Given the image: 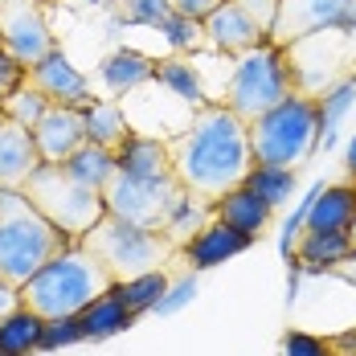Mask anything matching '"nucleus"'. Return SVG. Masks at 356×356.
I'll use <instances>...</instances> for the list:
<instances>
[{"label":"nucleus","mask_w":356,"mask_h":356,"mask_svg":"<svg viewBox=\"0 0 356 356\" xmlns=\"http://www.w3.org/2000/svg\"><path fill=\"white\" fill-rule=\"evenodd\" d=\"M25 197H29L70 242H82V238L107 217L103 188L82 184L66 164H41L33 177L25 180Z\"/></svg>","instance_id":"nucleus-6"},{"label":"nucleus","mask_w":356,"mask_h":356,"mask_svg":"<svg viewBox=\"0 0 356 356\" xmlns=\"http://www.w3.org/2000/svg\"><path fill=\"white\" fill-rule=\"evenodd\" d=\"M0 123H4V111H0Z\"/></svg>","instance_id":"nucleus-42"},{"label":"nucleus","mask_w":356,"mask_h":356,"mask_svg":"<svg viewBox=\"0 0 356 356\" xmlns=\"http://www.w3.org/2000/svg\"><path fill=\"white\" fill-rule=\"evenodd\" d=\"M209 221H213V205H209V201H201V197H193V193H184V201L172 209V217L164 221V229H160V234H164L177 250H184L197 234H201V229H205V225H209Z\"/></svg>","instance_id":"nucleus-25"},{"label":"nucleus","mask_w":356,"mask_h":356,"mask_svg":"<svg viewBox=\"0 0 356 356\" xmlns=\"http://www.w3.org/2000/svg\"><path fill=\"white\" fill-rule=\"evenodd\" d=\"M156 82L160 86H168L177 99H184L193 111H201L205 103H213L209 99V90H205V78L197 70V62L188 58V54H172V58H160L156 62Z\"/></svg>","instance_id":"nucleus-21"},{"label":"nucleus","mask_w":356,"mask_h":356,"mask_svg":"<svg viewBox=\"0 0 356 356\" xmlns=\"http://www.w3.org/2000/svg\"><path fill=\"white\" fill-rule=\"evenodd\" d=\"M225 0H172V8L184 13V17H193V21H205L209 13H217Z\"/></svg>","instance_id":"nucleus-36"},{"label":"nucleus","mask_w":356,"mask_h":356,"mask_svg":"<svg viewBox=\"0 0 356 356\" xmlns=\"http://www.w3.org/2000/svg\"><path fill=\"white\" fill-rule=\"evenodd\" d=\"M0 356H8V353H0Z\"/></svg>","instance_id":"nucleus-43"},{"label":"nucleus","mask_w":356,"mask_h":356,"mask_svg":"<svg viewBox=\"0 0 356 356\" xmlns=\"http://www.w3.org/2000/svg\"><path fill=\"white\" fill-rule=\"evenodd\" d=\"M254 246V238L242 234V229H234V225H225V221H209L188 246H184V262L193 266V270H209L217 262H229V258H238L242 250Z\"/></svg>","instance_id":"nucleus-15"},{"label":"nucleus","mask_w":356,"mask_h":356,"mask_svg":"<svg viewBox=\"0 0 356 356\" xmlns=\"http://www.w3.org/2000/svg\"><path fill=\"white\" fill-rule=\"evenodd\" d=\"M184 184L177 177L164 180H143L131 172H115L103 188V201H107V213L119 221H131L143 229H164V221L172 217L180 201H184Z\"/></svg>","instance_id":"nucleus-8"},{"label":"nucleus","mask_w":356,"mask_h":356,"mask_svg":"<svg viewBox=\"0 0 356 356\" xmlns=\"http://www.w3.org/2000/svg\"><path fill=\"white\" fill-rule=\"evenodd\" d=\"M283 356H336L327 336H312V332H286Z\"/></svg>","instance_id":"nucleus-33"},{"label":"nucleus","mask_w":356,"mask_h":356,"mask_svg":"<svg viewBox=\"0 0 356 356\" xmlns=\"http://www.w3.org/2000/svg\"><path fill=\"white\" fill-rule=\"evenodd\" d=\"M82 246L107 266V275L115 283L140 279V275H152V270H168V262H177L180 254L160 229H143V225L119 221L111 213L82 238Z\"/></svg>","instance_id":"nucleus-5"},{"label":"nucleus","mask_w":356,"mask_h":356,"mask_svg":"<svg viewBox=\"0 0 356 356\" xmlns=\"http://www.w3.org/2000/svg\"><path fill=\"white\" fill-rule=\"evenodd\" d=\"M168 286H172V275H168V270H152V275H140V279L115 283V295L127 303V312H131V316H143V312H152V307H160V303H164Z\"/></svg>","instance_id":"nucleus-26"},{"label":"nucleus","mask_w":356,"mask_h":356,"mask_svg":"<svg viewBox=\"0 0 356 356\" xmlns=\"http://www.w3.org/2000/svg\"><path fill=\"white\" fill-rule=\"evenodd\" d=\"M213 217L225 221V225H234V229H242V234H250V238H262L266 225H270V217H275V209L250 184H238L234 193H225L213 205Z\"/></svg>","instance_id":"nucleus-17"},{"label":"nucleus","mask_w":356,"mask_h":356,"mask_svg":"<svg viewBox=\"0 0 356 356\" xmlns=\"http://www.w3.org/2000/svg\"><path fill=\"white\" fill-rule=\"evenodd\" d=\"M356 221V184H332L320 188L312 209H307V225L303 229H323V234H348Z\"/></svg>","instance_id":"nucleus-19"},{"label":"nucleus","mask_w":356,"mask_h":356,"mask_svg":"<svg viewBox=\"0 0 356 356\" xmlns=\"http://www.w3.org/2000/svg\"><path fill=\"white\" fill-rule=\"evenodd\" d=\"M160 33H164V41H168L177 54L209 49V45H205V21H193V17H184V13H172V17L160 25Z\"/></svg>","instance_id":"nucleus-31"},{"label":"nucleus","mask_w":356,"mask_h":356,"mask_svg":"<svg viewBox=\"0 0 356 356\" xmlns=\"http://www.w3.org/2000/svg\"><path fill=\"white\" fill-rule=\"evenodd\" d=\"M172 13H177L172 0H119L115 4L119 25H152V29H160Z\"/></svg>","instance_id":"nucleus-30"},{"label":"nucleus","mask_w":356,"mask_h":356,"mask_svg":"<svg viewBox=\"0 0 356 356\" xmlns=\"http://www.w3.org/2000/svg\"><path fill=\"white\" fill-rule=\"evenodd\" d=\"M0 45L25 66L41 62L54 49V33L41 21L33 0H0Z\"/></svg>","instance_id":"nucleus-10"},{"label":"nucleus","mask_w":356,"mask_h":356,"mask_svg":"<svg viewBox=\"0 0 356 356\" xmlns=\"http://www.w3.org/2000/svg\"><path fill=\"white\" fill-rule=\"evenodd\" d=\"M33 143L41 152V164H66L74 152L86 143V115L82 107H66V103H49L33 127Z\"/></svg>","instance_id":"nucleus-12"},{"label":"nucleus","mask_w":356,"mask_h":356,"mask_svg":"<svg viewBox=\"0 0 356 356\" xmlns=\"http://www.w3.org/2000/svg\"><path fill=\"white\" fill-rule=\"evenodd\" d=\"M344 168H348V177H353V184H356V136L348 140V147H344Z\"/></svg>","instance_id":"nucleus-40"},{"label":"nucleus","mask_w":356,"mask_h":356,"mask_svg":"<svg viewBox=\"0 0 356 356\" xmlns=\"http://www.w3.org/2000/svg\"><path fill=\"white\" fill-rule=\"evenodd\" d=\"M246 184L258 193V197H266V205L270 209H279L286 205L291 197H295V188H299V177H295V168H275V164H254V172L246 177Z\"/></svg>","instance_id":"nucleus-28"},{"label":"nucleus","mask_w":356,"mask_h":356,"mask_svg":"<svg viewBox=\"0 0 356 356\" xmlns=\"http://www.w3.org/2000/svg\"><path fill=\"white\" fill-rule=\"evenodd\" d=\"M270 33L250 17L246 8H238L234 0H225L217 13L205 17V45L213 49V54H229V58H238V54H246V49H258V45H266Z\"/></svg>","instance_id":"nucleus-13"},{"label":"nucleus","mask_w":356,"mask_h":356,"mask_svg":"<svg viewBox=\"0 0 356 356\" xmlns=\"http://www.w3.org/2000/svg\"><path fill=\"white\" fill-rule=\"evenodd\" d=\"M327 275H332V279H340V283H348V286H356V246H353V254H348V258H340Z\"/></svg>","instance_id":"nucleus-37"},{"label":"nucleus","mask_w":356,"mask_h":356,"mask_svg":"<svg viewBox=\"0 0 356 356\" xmlns=\"http://www.w3.org/2000/svg\"><path fill=\"white\" fill-rule=\"evenodd\" d=\"M78 320H82V336H86V340H107V336H115V332L131 327L136 316L127 312V303H123V299L115 295V286H111L107 295H103V299H95Z\"/></svg>","instance_id":"nucleus-23"},{"label":"nucleus","mask_w":356,"mask_h":356,"mask_svg":"<svg viewBox=\"0 0 356 356\" xmlns=\"http://www.w3.org/2000/svg\"><path fill=\"white\" fill-rule=\"evenodd\" d=\"M17 307H21V291L0 279V316H8V312H17Z\"/></svg>","instance_id":"nucleus-39"},{"label":"nucleus","mask_w":356,"mask_h":356,"mask_svg":"<svg viewBox=\"0 0 356 356\" xmlns=\"http://www.w3.org/2000/svg\"><path fill=\"white\" fill-rule=\"evenodd\" d=\"M168 156H172V177L193 197L217 205L254 172L250 123L238 119L225 103H205L201 111H193L188 127L168 140Z\"/></svg>","instance_id":"nucleus-1"},{"label":"nucleus","mask_w":356,"mask_h":356,"mask_svg":"<svg viewBox=\"0 0 356 356\" xmlns=\"http://www.w3.org/2000/svg\"><path fill=\"white\" fill-rule=\"evenodd\" d=\"M286 95H295L291 86V70H286V54L279 45H258L234 58L229 82L221 90V103L234 111L238 119L254 123L258 115H266L270 107H279Z\"/></svg>","instance_id":"nucleus-7"},{"label":"nucleus","mask_w":356,"mask_h":356,"mask_svg":"<svg viewBox=\"0 0 356 356\" xmlns=\"http://www.w3.org/2000/svg\"><path fill=\"white\" fill-rule=\"evenodd\" d=\"M78 340H86V336H82V320H78V316L45 320V327H41V348H66V344H78Z\"/></svg>","instance_id":"nucleus-32"},{"label":"nucleus","mask_w":356,"mask_h":356,"mask_svg":"<svg viewBox=\"0 0 356 356\" xmlns=\"http://www.w3.org/2000/svg\"><path fill=\"white\" fill-rule=\"evenodd\" d=\"M356 29V0H279V17L270 25V45H295L312 33Z\"/></svg>","instance_id":"nucleus-9"},{"label":"nucleus","mask_w":356,"mask_h":356,"mask_svg":"<svg viewBox=\"0 0 356 356\" xmlns=\"http://www.w3.org/2000/svg\"><path fill=\"white\" fill-rule=\"evenodd\" d=\"M70 246V238L25 197V188H0V279L21 286Z\"/></svg>","instance_id":"nucleus-3"},{"label":"nucleus","mask_w":356,"mask_h":356,"mask_svg":"<svg viewBox=\"0 0 356 356\" xmlns=\"http://www.w3.org/2000/svg\"><path fill=\"white\" fill-rule=\"evenodd\" d=\"M238 8H246L250 17L270 33V25H275V17H279V0H234Z\"/></svg>","instance_id":"nucleus-35"},{"label":"nucleus","mask_w":356,"mask_h":356,"mask_svg":"<svg viewBox=\"0 0 356 356\" xmlns=\"http://www.w3.org/2000/svg\"><path fill=\"white\" fill-rule=\"evenodd\" d=\"M99 78H103V86H107L115 99H123V95H131V90H140L143 82H152L156 78V58H147L140 49H115L107 54L103 62H99Z\"/></svg>","instance_id":"nucleus-18"},{"label":"nucleus","mask_w":356,"mask_h":356,"mask_svg":"<svg viewBox=\"0 0 356 356\" xmlns=\"http://www.w3.org/2000/svg\"><path fill=\"white\" fill-rule=\"evenodd\" d=\"M41 327H45V320L29 307H17V312L0 316V353L29 356L33 348H41Z\"/></svg>","instance_id":"nucleus-24"},{"label":"nucleus","mask_w":356,"mask_h":356,"mask_svg":"<svg viewBox=\"0 0 356 356\" xmlns=\"http://www.w3.org/2000/svg\"><path fill=\"white\" fill-rule=\"evenodd\" d=\"M41 168V152L33 143V131L4 119L0 123V188H25V180Z\"/></svg>","instance_id":"nucleus-14"},{"label":"nucleus","mask_w":356,"mask_h":356,"mask_svg":"<svg viewBox=\"0 0 356 356\" xmlns=\"http://www.w3.org/2000/svg\"><path fill=\"white\" fill-rule=\"evenodd\" d=\"M29 82V66L21 62V58H13L4 45H0V103L17 90V86H25Z\"/></svg>","instance_id":"nucleus-34"},{"label":"nucleus","mask_w":356,"mask_h":356,"mask_svg":"<svg viewBox=\"0 0 356 356\" xmlns=\"http://www.w3.org/2000/svg\"><path fill=\"white\" fill-rule=\"evenodd\" d=\"M111 286H115V279L107 275V266L82 242H70L21 286V307L37 312L41 320L82 316L95 299L107 295Z\"/></svg>","instance_id":"nucleus-2"},{"label":"nucleus","mask_w":356,"mask_h":356,"mask_svg":"<svg viewBox=\"0 0 356 356\" xmlns=\"http://www.w3.org/2000/svg\"><path fill=\"white\" fill-rule=\"evenodd\" d=\"M353 254V238L348 234H323V229H303L295 238V262L312 275H327L340 258Z\"/></svg>","instance_id":"nucleus-20"},{"label":"nucleus","mask_w":356,"mask_h":356,"mask_svg":"<svg viewBox=\"0 0 356 356\" xmlns=\"http://www.w3.org/2000/svg\"><path fill=\"white\" fill-rule=\"evenodd\" d=\"M327 340H332L336 356H356V327H344V332H336V336H327Z\"/></svg>","instance_id":"nucleus-38"},{"label":"nucleus","mask_w":356,"mask_h":356,"mask_svg":"<svg viewBox=\"0 0 356 356\" xmlns=\"http://www.w3.org/2000/svg\"><path fill=\"white\" fill-rule=\"evenodd\" d=\"M66 168H70L82 184H90V188H107V180L119 172V160H115L111 147H99V143L86 140L70 160H66Z\"/></svg>","instance_id":"nucleus-27"},{"label":"nucleus","mask_w":356,"mask_h":356,"mask_svg":"<svg viewBox=\"0 0 356 356\" xmlns=\"http://www.w3.org/2000/svg\"><path fill=\"white\" fill-rule=\"evenodd\" d=\"M320 103L307 95H286L279 107L258 115L250 123V147L254 164H275V168H303L316 147H320Z\"/></svg>","instance_id":"nucleus-4"},{"label":"nucleus","mask_w":356,"mask_h":356,"mask_svg":"<svg viewBox=\"0 0 356 356\" xmlns=\"http://www.w3.org/2000/svg\"><path fill=\"white\" fill-rule=\"evenodd\" d=\"M86 115V140L99 143V147H119V143L131 136V123H127V111L119 99H95L90 107H82Z\"/></svg>","instance_id":"nucleus-22"},{"label":"nucleus","mask_w":356,"mask_h":356,"mask_svg":"<svg viewBox=\"0 0 356 356\" xmlns=\"http://www.w3.org/2000/svg\"><path fill=\"white\" fill-rule=\"evenodd\" d=\"M0 111H4V119H13V123H21V127L33 131L37 123H41V115L49 111V99L37 90L33 82H25V86H17V90L0 103Z\"/></svg>","instance_id":"nucleus-29"},{"label":"nucleus","mask_w":356,"mask_h":356,"mask_svg":"<svg viewBox=\"0 0 356 356\" xmlns=\"http://www.w3.org/2000/svg\"><path fill=\"white\" fill-rule=\"evenodd\" d=\"M115 160H119V172H131V177H143V180L172 177L168 140H156V136H140V131H131L127 140L115 147Z\"/></svg>","instance_id":"nucleus-16"},{"label":"nucleus","mask_w":356,"mask_h":356,"mask_svg":"<svg viewBox=\"0 0 356 356\" xmlns=\"http://www.w3.org/2000/svg\"><path fill=\"white\" fill-rule=\"evenodd\" d=\"M348 238H353V246H356V221H353V229H348Z\"/></svg>","instance_id":"nucleus-41"},{"label":"nucleus","mask_w":356,"mask_h":356,"mask_svg":"<svg viewBox=\"0 0 356 356\" xmlns=\"http://www.w3.org/2000/svg\"><path fill=\"white\" fill-rule=\"evenodd\" d=\"M29 82H33L49 103H66V107H90V103H95V90H90L86 74L78 70L58 45H54L41 62L29 66Z\"/></svg>","instance_id":"nucleus-11"}]
</instances>
